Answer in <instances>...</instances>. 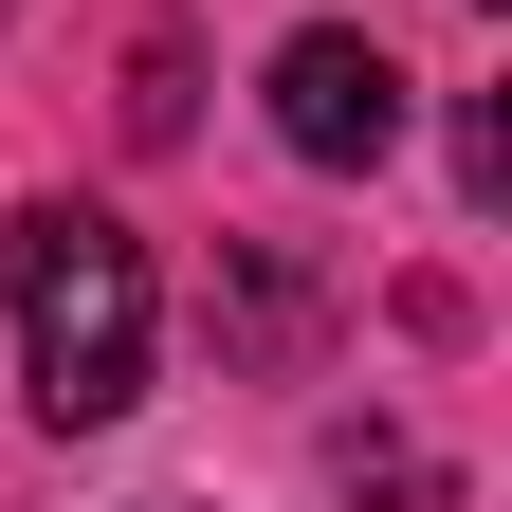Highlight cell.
<instances>
[{"label":"cell","mask_w":512,"mask_h":512,"mask_svg":"<svg viewBox=\"0 0 512 512\" xmlns=\"http://www.w3.org/2000/svg\"><path fill=\"white\" fill-rule=\"evenodd\" d=\"M0 293H19V366H37V421H55V439H92V421L147 403V256H128V220L19 202Z\"/></svg>","instance_id":"1"},{"label":"cell","mask_w":512,"mask_h":512,"mask_svg":"<svg viewBox=\"0 0 512 512\" xmlns=\"http://www.w3.org/2000/svg\"><path fill=\"white\" fill-rule=\"evenodd\" d=\"M275 147L293 165H384L403 147V55L384 37H348V19H311V37H275Z\"/></svg>","instance_id":"2"},{"label":"cell","mask_w":512,"mask_h":512,"mask_svg":"<svg viewBox=\"0 0 512 512\" xmlns=\"http://www.w3.org/2000/svg\"><path fill=\"white\" fill-rule=\"evenodd\" d=\"M330 476H348L366 512H458V476H439V458H421L403 421H348V439H330Z\"/></svg>","instance_id":"3"}]
</instances>
